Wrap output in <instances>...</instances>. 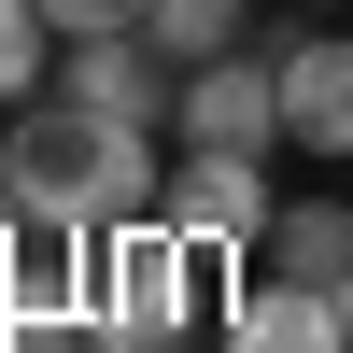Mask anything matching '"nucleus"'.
Returning <instances> with one entry per match:
<instances>
[{
  "label": "nucleus",
  "mask_w": 353,
  "mask_h": 353,
  "mask_svg": "<svg viewBox=\"0 0 353 353\" xmlns=\"http://www.w3.org/2000/svg\"><path fill=\"white\" fill-rule=\"evenodd\" d=\"M212 269H226V254H212V241H184L170 212L99 226V325H113V339H141V353H170L198 311H212Z\"/></svg>",
  "instance_id": "1"
},
{
  "label": "nucleus",
  "mask_w": 353,
  "mask_h": 353,
  "mask_svg": "<svg viewBox=\"0 0 353 353\" xmlns=\"http://www.w3.org/2000/svg\"><path fill=\"white\" fill-rule=\"evenodd\" d=\"M99 339V226H28L0 254V353Z\"/></svg>",
  "instance_id": "2"
},
{
  "label": "nucleus",
  "mask_w": 353,
  "mask_h": 353,
  "mask_svg": "<svg viewBox=\"0 0 353 353\" xmlns=\"http://www.w3.org/2000/svg\"><path fill=\"white\" fill-rule=\"evenodd\" d=\"M269 156H212V141H184V156H170V226H184V241H212L226 269H254V241H269Z\"/></svg>",
  "instance_id": "3"
},
{
  "label": "nucleus",
  "mask_w": 353,
  "mask_h": 353,
  "mask_svg": "<svg viewBox=\"0 0 353 353\" xmlns=\"http://www.w3.org/2000/svg\"><path fill=\"white\" fill-rule=\"evenodd\" d=\"M170 128H184V141H212V156H283V57H254V43L198 57Z\"/></svg>",
  "instance_id": "4"
},
{
  "label": "nucleus",
  "mask_w": 353,
  "mask_h": 353,
  "mask_svg": "<svg viewBox=\"0 0 353 353\" xmlns=\"http://www.w3.org/2000/svg\"><path fill=\"white\" fill-rule=\"evenodd\" d=\"M57 99L113 113V128H170V113H184V71H170L141 28H99V43H57Z\"/></svg>",
  "instance_id": "5"
},
{
  "label": "nucleus",
  "mask_w": 353,
  "mask_h": 353,
  "mask_svg": "<svg viewBox=\"0 0 353 353\" xmlns=\"http://www.w3.org/2000/svg\"><path fill=\"white\" fill-rule=\"evenodd\" d=\"M226 353H353V325H339V283L241 269V297H226Z\"/></svg>",
  "instance_id": "6"
},
{
  "label": "nucleus",
  "mask_w": 353,
  "mask_h": 353,
  "mask_svg": "<svg viewBox=\"0 0 353 353\" xmlns=\"http://www.w3.org/2000/svg\"><path fill=\"white\" fill-rule=\"evenodd\" d=\"M269 57H283V141L353 156V28H311V43H269Z\"/></svg>",
  "instance_id": "7"
},
{
  "label": "nucleus",
  "mask_w": 353,
  "mask_h": 353,
  "mask_svg": "<svg viewBox=\"0 0 353 353\" xmlns=\"http://www.w3.org/2000/svg\"><path fill=\"white\" fill-rule=\"evenodd\" d=\"M254 269H283V283H353V198H297V212H269Z\"/></svg>",
  "instance_id": "8"
},
{
  "label": "nucleus",
  "mask_w": 353,
  "mask_h": 353,
  "mask_svg": "<svg viewBox=\"0 0 353 353\" xmlns=\"http://www.w3.org/2000/svg\"><path fill=\"white\" fill-rule=\"evenodd\" d=\"M141 43H156L170 71H198V57L254 43V0H156V14H141Z\"/></svg>",
  "instance_id": "9"
},
{
  "label": "nucleus",
  "mask_w": 353,
  "mask_h": 353,
  "mask_svg": "<svg viewBox=\"0 0 353 353\" xmlns=\"http://www.w3.org/2000/svg\"><path fill=\"white\" fill-rule=\"evenodd\" d=\"M57 85V14L43 0H0V113H28Z\"/></svg>",
  "instance_id": "10"
},
{
  "label": "nucleus",
  "mask_w": 353,
  "mask_h": 353,
  "mask_svg": "<svg viewBox=\"0 0 353 353\" xmlns=\"http://www.w3.org/2000/svg\"><path fill=\"white\" fill-rule=\"evenodd\" d=\"M43 14H57V43H99V28H141L156 0H43Z\"/></svg>",
  "instance_id": "11"
},
{
  "label": "nucleus",
  "mask_w": 353,
  "mask_h": 353,
  "mask_svg": "<svg viewBox=\"0 0 353 353\" xmlns=\"http://www.w3.org/2000/svg\"><path fill=\"white\" fill-rule=\"evenodd\" d=\"M71 353H141V339H113V325H99V339H71Z\"/></svg>",
  "instance_id": "12"
},
{
  "label": "nucleus",
  "mask_w": 353,
  "mask_h": 353,
  "mask_svg": "<svg viewBox=\"0 0 353 353\" xmlns=\"http://www.w3.org/2000/svg\"><path fill=\"white\" fill-rule=\"evenodd\" d=\"M297 14H339V0H297Z\"/></svg>",
  "instance_id": "13"
},
{
  "label": "nucleus",
  "mask_w": 353,
  "mask_h": 353,
  "mask_svg": "<svg viewBox=\"0 0 353 353\" xmlns=\"http://www.w3.org/2000/svg\"><path fill=\"white\" fill-rule=\"evenodd\" d=\"M339 325H353V283H339Z\"/></svg>",
  "instance_id": "14"
}]
</instances>
